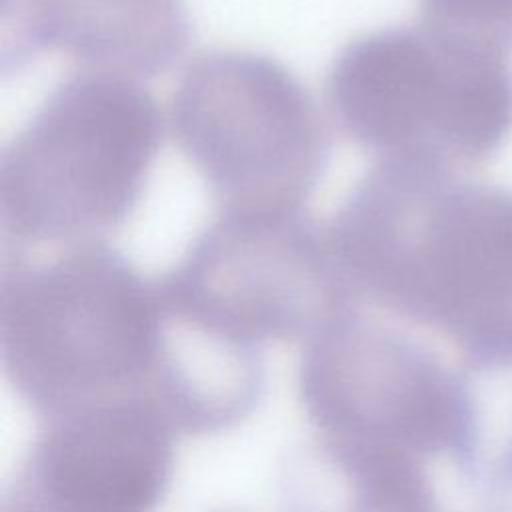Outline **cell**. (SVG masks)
Returning <instances> with one entry per match:
<instances>
[{
    "label": "cell",
    "mask_w": 512,
    "mask_h": 512,
    "mask_svg": "<svg viewBox=\"0 0 512 512\" xmlns=\"http://www.w3.org/2000/svg\"><path fill=\"white\" fill-rule=\"evenodd\" d=\"M328 232L358 300L436 326L470 356L512 352V196L444 190L436 168L380 160Z\"/></svg>",
    "instance_id": "6da1fadb"
},
{
    "label": "cell",
    "mask_w": 512,
    "mask_h": 512,
    "mask_svg": "<svg viewBox=\"0 0 512 512\" xmlns=\"http://www.w3.org/2000/svg\"><path fill=\"white\" fill-rule=\"evenodd\" d=\"M180 432L134 394L44 418L28 466L30 512H154Z\"/></svg>",
    "instance_id": "ba28073f"
},
{
    "label": "cell",
    "mask_w": 512,
    "mask_h": 512,
    "mask_svg": "<svg viewBox=\"0 0 512 512\" xmlns=\"http://www.w3.org/2000/svg\"><path fill=\"white\" fill-rule=\"evenodd\" d=\"M18 512H30V510H26V508H22V510H18Z\"/></svg>",
    "instance_id": "4fadbf2b"
},
{
    "label": "cell",
    "mask_w": 512,
    "mask_h": 512,
    "mask_svg": "<svg viewBox=\"0 0 512 512\" xmlns=\"http://www.w3.org/2000/svg\"><path fill=\"white\" fill-rule=\"evenodd\" d=\"M166 330L160 288L98 240L2 266L4 368L42 418L144 394Z\"/></svg>",
    "instance_id": "7a4b0ae2"
},
{
    "label": "cell",
    "mask_w": 512,
    "mask_h": 512,
    "mask_svg": "<svg viewBox=\"0 0 512 512\" xmlns=\"http://www.w3.org/2000/svg\"><path fill=\"white\" fill-rule=\"evenodd\" d=\"M328 104L342 132L384 162L436 168L488 152L512 118L500 60L448 30L368 32L334 60Z\"/></svg>",
    "instance_id": "5b68a950"
},
{
    "label": "cell",
    "mask_w": 512,
    "mask_h": 512,
    "mask_svg": "<svg viewBox=\"0 0 512 512\" xmlns=\"http://www.w3.org/2000/svg\"><path fill=\"white\" fill-rule=\"evenodd\" d=\"M162 118L138 80L82 72L56 86L0 162V218L18 242H88L134 210Z\"/></svg>",
    "instance_id": "3957f363"
},
{
    "label": "cell",
    "mask_w": 512,
    "mask_h": 512,
    "mask_svg": "<svg viewBox=\"0 0 512 512\" xmlns=\"http://www.w3.org/2000/svg\"><path fill=\"white\" fill-rule=\"evenodd\" d=\"M2 24L4 52L132 80L172 66L190 36L182 0H2Z\"/></svg>",
    "instance_id": "9c48e42d"
},
{
    "label": "cell",
    "mask_w": 512,
    "mask_h": 512,
    "mask_svg": "<svg viewBox=\"0 0 512 512\" xmlns=\"http://www.w3.org/2000/svg\"><path fill=\"white\" fill-rule=\"evenodd\" d=\"M462 376L468 436L456 466L476 490L512 492V352L470 356Z\"/></svg>",
    "instance_id": "8fae6325"
},
{
    "label": "cell",
    "mask_w": 512,
    "mask_h": 512,
    "mask_svg": "<svg viewBox=\"0 0 512 512\" xmlns=\"http://www.w3.org/2000/svg\"><path fill=\"white\" fill-rule=\"evenodd\" d=\"M168 122L220 208L300 210L326 156L310 94L286 66L248 50L194 58Z\"/></svg>",
    "instance_id": "8992f818"
},
{
    "label": "cell",
    "mask_w": 512,
    "mask_h": 512,
    "mask_svg": "<svg viewBox=\"0 0 512 512\" xmlns=\"http://www.w3.org/2000/svg\"><path fill=\"white\" fill-rule=\"evenodd\" d=\"M296 512H438L426 462L316 438L290 476Z\"/></svg>",
    "instance_id": "30bf717a"
},
{
    "label": "cell",
    "mask_w": 512,
    "mask_h": 512,
    "mask_svg": "<svg viewBox=\"0 0 512 512\" xmlns=\"http://www.w3.org/2000/svg\"><path fill=\"white\" fill-rule=\"evenodd\" d=\"M158 288L170 320L256 354L310 344L358 302L328 226L300 210L220 208Z\"/></svg>",
    "instance_id": "277c9868"
},
{
    "label": "cell",
    "mask_w": 512,
    "mask_h": 512,
    "mask_svg": "<svg viewBox=\"0 0 512 512\" xmlns=\"http://www.w3.org/2000/svg\"><path fill=\"white\" fill-rule=\"evenodd\" d=\"M298 386L316 438L454 464L466 444L462 372L356 312L304 346Z\"/></svg>",
    "instance_id": "52a82bcc"
},
{
    "label": "cell",
    "mask_w": 512,
    "mask_h": 512,
    "mask_svg": "<svg viewBox=\"0 0 512 512\" xmlns=\"http://www.w3.org/2000/svg\"><path fill=\"white\" fill-rule=\"evenodd\" d=\"M444 24H494L512 18V0H424Z\"/></svg>",
    "instance_id": "7c38bea8"
}]
</instances>
